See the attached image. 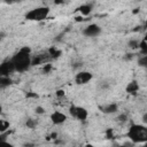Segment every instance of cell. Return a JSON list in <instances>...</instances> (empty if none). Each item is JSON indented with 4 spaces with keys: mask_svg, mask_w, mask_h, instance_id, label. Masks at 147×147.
Here are the masks:
<instances>
[{
    "mask_svg": "<svg viewBox=\"0 0 147 147\" xmlns=\"http://www.w3.org/2000/svg\"><path fill=\"white\" fill-rule=\"evenodd\" d=\"M30 53H31V49L25 46V47H22L11 59L14 65H15V70L18 71V72H23L25 70L29 69V67L31 65V57H30Z\"/></svg>",
    "mask_w": 147,
    "mask_h": 147,
    "instance_id": "6da1fadb",
    "label": "cell"
},
{
    "mask_svg": "<svg viewBox=\"0 0 147 147\" xmlns=\"http://www.w3.org/2000/svg\"><path fill=\"white\" fill-rule=\"evenodd\" d=\"M127 137L133 144L147 142V126L140 124H132L127 131Z\"/></svg>",
    "mask_w": 147,
    "mask_h": 147,
    "instance_id": "7a4b0ae2",
    "label": "cell"
},
{
    "mask_svg": "<svg viewBox=\"0 0 147 147\" xmlns=\"http://www.w3.org/2000/svg\"><path fill=\"white\" fill-rule=\"evenodd\" d=\"M48 14H49L48 7H37L28 11L25 14V18L30 21H42L48 16Z\"/></svg>",
    "mask_w": 147,
    "mask_h": 147,
    "instance_id": "3957f363",
    "label": "cell"
},
{
    "mask_svg": "<svg viewBox=\"0 0 147 147\" xmlns=\"http://www.w3.org/2000/svg\"><path fill=\"white\" fill-rule=\"evenodd\" d=\"M13 71H15V65L13 63L11 60L9 61H5L0 64V75L3 77H9V74H11Z\"/></svg>",
    "mask_w": 147,
    "mask_h": 147,
    "instance_id": "277c9868",
    "label": "cell"
},
{
    "mask_svg": "<svg viewBox=\"0 0 147 147\" xmlns=\"http://www.w3.org/2000/svg\"><path fill=\"white\" fill-rule=\"evenodd\" d=\"M91 79H92V74L88 72V71H82V72L77 74V75H76V78H75L76 83L79 84V85L86 84V83H88Z\"/></svg>",
    "mask_w": 147,
    "mask_h": 147,
    "instance_id": "5b68a950",
    "label": "cell"
},
{
    "mask_svg": "<svg viewBox=\"0 0 147 147\" xmlns=\"http://www.w3.org/2000/svg\"><path fill=\"white\" fill-rule=\"evenodd\" d=\"M100 32H101V29H100L99 25H96V24H90V25L86 26V28L84 29V31H83V33H84L85 36H87V37H95V36H98Z\"/></svg>",
    "mask_w": 147,
    "mask_h": 147,
    "instance_id": "8992f818",
    "label": "cell"
},
{
    "mask_svg": "<svg viewBox=\"0 0 147 147\" xmlns=\"http://www.w3.org/2000/svg\"><path fill=\"white\" fill-rule=\"evenodd\" d=\"M51 119L54 124H62L67 121V116L61 111H54L51 115Z\"/></svg>",
    "mask_w": 147,
    "mask_h": 147,
    "instance_id": "52a82bcc",
    "label": "cell"
},
{
    "mask_svg": "<svg viewBox=\"0 0 147 147\" xmlns=\"http://www.w3.org/2000/svg\"><path fill=\"white\" fill-rule=\"evenodd\" d=\"M48 59H52L51 55L48 54V52H47V54H39L34 59H32L31 65H37V64H40V63H45Z\"/></svg>",
    "mask_w": 147,
    "mask_h": 147,
    "instance_id": "ba28073f",
    "label": "cell"
},
{
    "mask_svg": "<svg viewBox=\"0 0 147 147\" xmlns=\"http://www.w3.org/2000/svg\"><path fill=\"white\" fill-rule=\"evenodd\" d=\"M88 116V113L85 108L83 107H77L76 108V115H75V118L79 119V121H85Z\"/></svg>",
    "mask_w": 147,
    "mask_h": 147,
    "instance_id": "9c48e42d",
    "label": "cell"
},
{
    "mask_svg": "<svg viewBox=\"0 0 147 147\" xmlns=\"http://www.w3.org/2000/svg\"><path fill=\"white\" fill-rule=\"evenodd\" d=\"M100 109L105 114H114V113L117 111V105L116 103H110V105H107L106 107H100Z\"/></svg>",
    "mask_w": 147,
    "mask_h": 147,
    "instance_id": "30bf717a",
    "label": "cell"
},
{
    "mask_svg": "<svg viewBox=\"0 0 147 147\" xmlns=\"http://www.w3.org/2000/svg\"><path fill=\"white\" fill-rule=\"evenodd\" d=\"M138 90H139V85H138V83H137L136 80H133V82L129 83V84H127V86H126V92H127V93H130V94L136 93Z\"/></svg>",
    "mask_w": 147,
    "mask_h": 147,
    "instance_id": "8fae6325",
    "label": "cell"
},
{
    "mask_svg": "<svg viewBox=\"0 0 147 147\" xmlns=\"http://www.w3.org/2000/svg\"><path fill=\"white\" fill-rule=\"evenodd\" d=\"M79 11L82 13L83 16H87L91 14V10H92V6L91 5H82L79 8Z\"/></svg>",
    "mask_w": 147,
    "mask_h": 147,
    "instance_id": "7c38bea8",
    "label": "cell"
},
{
    "mask_svg": "<svg viewBox=\"0 0 147 147\" xmlns=\"http://www.w3.org/2000/svg\"><path fill=\"white\" fill-rule=\"evenodd\" d=\"M61 51L60 49H56L55 47H51L49 49H48V54L51 55V57L52 59H56V57H59L60 55H61Z\"/></svg>",
    "mask_w": 147,
    "mask_h": 147,
    "instance_id": "4fadbf2b",
    "label": "cell"
},
{
    "mask_svg": "<svg viewBox=\"0 0 147 147\" xmlns=\"http://www.w3.org/2000/svg\"><path fill=\"white\" fill-rule=\"evenodd\" d=\"M11 83H13V80H11L9 77H3V76L0 77V86H1V87L9 86Z\"/></svg>",
    "mask_w": 147,
    "mask_h": 147,
    "instance_id": "5bb4252c",
    "label": "cell"
},
{
    "mask_svg": "<svg viewBox=\"0 0 147 147\" xmlns=\"http://www.w3.org/2000/svg\"><path fill=\"white\" fill-rule=\"evenodd\" d=\"M9 127V123L8 122H6V121H0V132L1 133H5V131L7 130Z\"/></svg>",
    "mask_w": 147,
    "mask_h": 147,
    "instance_id": "9a60e30c",
    "label": "cell"
},
{
    "mask_svg": "<svg viewBox=\"0 0 147 147\" xmlns=\"http://www.w3.org/2000/svg\"><path fill=\"white\" fill-rule=\"evenodd\" d=\"M138 64H139L140 67H142V68H146V69H147V55L141 56V57L139 59V61H138Z\"/></svg>",
    "mask_w": 147,
    "mask_h": 147,
    "instance_id": "2e32d148",
    "label": "cell"
},
{
    "mask_svg": "<svg viewBox=\"0 0 147 147\" xmlns=\"http://www.w3.org/2000/svg\"><path fill=\"white\" fill-rule=\"evenodd\" d=\"M139 48H140V51H141V53H142L144 55H147V41H145V40L140 41Z\"/></svg>",
    "mask_w": 147,
    "mask_h": 147,
    "instance_id": "e0dca14e",
    "label": "cell"
},
{
    "mask_svg": "<svg viewBox=\"0 0 147 147\" xmlns=\"http://www.w3.org/2000/svg\"><path fill=\"white\" fill-rule=\"evenodd\" d=\"M139 45H140V41H138L137 39H132V40H130L129 41V46H130V48H139Z\"/></svg>",
    "mask_w": 147,
    "mask_h": 147,
    "instance_id": "ac0fdd59",
    "label": "cell"
},
{
    "mask_svg": "<svg viewBox=\"0 0 147 147\" xmlns=\"http://www.w3.org/2000/svg\"><path fill=\"white\" fill-rule=\"evenodd\" d=\"M36 125H37V122H36L34 119H32V118H29V119L26 121V126H28V127H30V129H33Z\"/></svg>",
    "mask_w": 147,
    "mask_h": 147,
    "instance_id": "d6986e66",
    "label": "cell"
},
{
    "mask_svg": "<svg viewBox=\"0 0 147 147\" xmlns=\"http://www.w3.org/2000/svg\"><path fill=\"white\" fill-rule=\"evenodd\" d=\"M51 70H52V64H49V63L45 64L44 68H42V72H44V74H49Z\"/></svg>",
    "mask_w": 147,
    "mask_h": 147,
    "instance_id": "ffe728a7",
    "label": "cell"
},
{
    "mask_svg": "<svg viewBox=\"0 0 147 147\" xmlns=\"http://www.w3.org/2000/svg\"><path fill=\"white\" fill-rule=\"evenodd\" d=\"M106 137H107V139H114L113 129H107V131H106Z\"/></svg>",
    "mask_w": 147,
    "mask_h": 147,
    "instance_id": "44dd1931",
    "label": "cell"
},
{
    "mask_svg": "<svg viewBox=\"0 0 147 147\" xmlns=\"http://www.w3.org/2000/svg\"><path fill=\"white\" fill-rule=\"evenodd\" d=\"M126 118H127L126 114H121V115L117 117V119H118V121H121V122H124V121H126Z\"/></svg>",
    "mask_w": 147,
    "mask_h": 147,
    "instance_id": "7402d4cb",
    "label": "cell"
},
{
    "mask_svg": "<svg viewBox=\"0 0 147 147\" xmlns=\"http://www.w3.org/2000/svg\"><path fill=\"white\" fill-rule=\"evenodd\" d=\"M0 147H14L11 144L7 142V141H1L0 142Z\"/></svg>",
    "mask_w": 147,
    "mask_h": 147,
    "instance_id": "603a6c76",
    "label": "cell"
},
{
    "mask_svg": "<svg viewBox=\"0 0 147 147\" xmlns=\"http://www.w3.org/2000/svg\"><path fill=\"white\" fill-rule=\"evenodd\" d=\"M56 95H57L59 98H61V96H64V91H62V90H59V91H56Z\"/></svg>",
    "mask_w": 147,
    "mask_h": 147,
    "instance_id": "cb8c5ba5",
    "label": "cell"
},
{
    "mask_svg": "<svg viewBox=\"0 0 147 147\" xmlns=\"http://www.w3.org/2000/svg\"><path fill=\"white\" fill-rule=\"evenodd\" d=\"M26 98H38V95L36 93H32V92H29L26 94Z\"/></svg>",
    "mask_w": 147,
    "mask_h": 147,
    "instance_id": "d4e9b609",
    "label": "cell"
},
{
    "mask_svg": "<svg viewBox=\"0 0 147 147\" xmlns=\"http://www.w3.org/2000/svg\"><path fill=\"white\" fill-rule=\"evenodd\" d=\"M36 113L37 114H42L44 113V108L42 107H37L36 108Z\"/></svg>",
    "mask_w": 147,
    "mask_h": 147,
    "instance_id": "484cf974",
    "label": "cell"
},
{
    "mask_svg": "<svg viewBox=\"0 0 147 147\" xmlns=\"http://www.w3.org/2000/svg\"><path fill=\"white\" fill-rule=\"evenodd\" d=\"M114 147H132V146L131 145H127V144L126 145H117V144H115Z\"/></svg>",
    "mask_w": 147,
    "mask_h": 147,
    "instance_id": "4316f807",
    "label": "cell"
},
{
    "mask_svg": "<svg viewBox=\"0 0 147 147\" xmlns=\"http://www.w3.org/2000/svg\"><path fill=\"white\" fill-rule=\"evenodd\" d=\"M142 121H144V123H146V124H147V113L142 116Z\"/></svg>",
    "mask_w": 147,
    "mask_h": 147,
    "instance_id": "83f0119b",
    "label": "cell"
},
{
    "mask_svg": "<svg viewBox=\"0 0 147 147\" xmlns=\"http://www.w3.org/2000/svg\"><path fill=\"white\" fill-rule=\"evenodd\" d=\"M138 11H139V9H134V10H133V14H137Z\"/></svg>",
    "mask_w": 147,
    "mask_h": 147,
    "instance_id": "f1b7e54d",
    "label": "cell"
},
{
    "mask_svg": "<svg viewBox=\"0 0 147 147\" xmlns=\"http://www.w3.org/2000/svg\"><path fill=\"white\" fill-rule=\"evenodd\" d=\"M25 147H32V145H31V144H29V145H25Z\"/></svg>",
    "mask_w": 147,
    "mask_h": 147,
    "instance_id": "f546056e",
    "label": "cell"
},
{
    "mask_svg": "<svg viewBox=\"0 0 147 147\" xmlns=\"http://www.w3.org/2000/svg\"><path fill=\"white\" fill-rule=\"evenodd\" d=\"M145 28H147V20H146V22H145V25H144Z\"/></svg>",
    "mask_w": 147,
    "mask_h": 147,
    "instance_id": "4dcf8cb0",
    "label": "cell"
},
{
    "mask_svg": "<svg viewBox=\"0 0 147 147\" xmlns=\"http://www.w3.org/2000/svg\"><path fill=\"white\" fill-rule=\"evenodd\" d=\"M145 41H147V33H146V36H145V39H144Z\"/></svg>",
    "mask_w": 147,
    "mask_h": 147,
    "instance_id": "1f68e13d",
    "label": "cell"
},
{
    "mask_svg": "<svg viewBox=\"0 0 147 147\" xmlns=\"http://www.w3.org/2000/svg\"><path fill=\"white\" fill-rule=\"evenodd\" d=\"M85 147H94V146H92V145H86Z\"/></svg>",
    "mask_w": 147,
    "mask_h": 147,
    "instance_id": "d6a6232c",
    "label": "cell"
},
{
    "mask_svg": "<svg viewBox=\"0 0 147 147\" xmlns=\"http://www.w3.org/2000/svg\"><path fill=\"white\" fill-rule=\"evenodd\" d=\"M144 146H145V147H147V142H146V144H145V145H144Z\"/></svg>",
    "mask_w": 147,
    "mask_h": 147,
    "instance_id": "836d02e7",
    "label": "cell"
},
{
    "mask_svg": "<svg viewBox=\"0 0 147 147\" xmlns=\"http://www.w3.org/2000/svg\"><path fill=\"white\" fill-rule=\"evenodd\" d=\"M142 147H145V146H142Z\"/></svg>",
    "mask_w": 147,
    "mask_h": 147,
    "instance_id": "e575fe53",
    "label": "cell"
}]
</instances>
